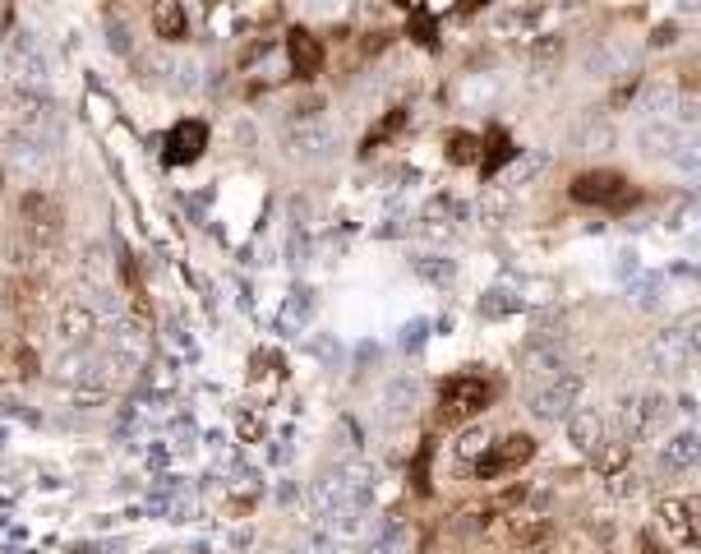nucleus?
Returning <instances> with one entry per match:
<instances>
[{
    "instance_id": "obj_22",
    "label": "nucleus",
    "mask_w": 701,
    "mask_h": 554,
    "mask_svg": "<svg viewBox=\"0 0 701 554\" xmlns=\"http://www.w3.org/2000/svg\"><path fill=\"white\" fill-rule=\"evenodd\" d=\"M480 310H485L489 319H499V314H517V310H522V301H517V291H512V287H494V291H485Z\"/></svg>"
},
{
    "instance_id": "obj_7",
    "label": "nucleus",
    "mask_w": 701,
    "mask_h": 554,
    "mask_svg": "<svg viewBox=\"0 0 701 554\" xmlns=\"http://www.w3.org/2000/svg\"><path fill=\"white\" fill-rule=\"evenodd\" d=\"M203 148H208V125L203 121H180L176 130L167 134V162L171 167H185V162H194V157L203 153Z\"/></svg>"
},
{
    "instance_id": "obj_14",
    "label": "nucleus",
    "mask_w": 701,
    "mask_h": 554,
    "mask_svg": "<svg viewBox=\"0 0 701 554\" xmlns=\"http://www.w3.org/2000/svg\"><path fill=\"white\" fill-rule=\"evenodd\" d=\"M60 333H65L70 342H88L97 333V314L88 310V305L70 301L65 310H60Z\"/></svg>"
},
{
    "instance_id": "obj_25",
    "label": "nucleus",
    "mask_w": 701,
    "mask_h": 554,
    "mask_svg": "<svg viewBox=\"0 0 701 554\" xmlns=\"http://www.w3.org/2000/svg\"><path fill=\"white\" fill-rule=\"evenodd\" d=\"M642 398V416H646V430H660L669 416V398L665 393H637Z\"/></svg>"
},
{
    "instance_id": "obj_4",
    "label": "nucleus",
    "mask_w": 701,
    "mask_h": 554,
    "mask_svg": "<svg viewBox=\"0 0 701 554\" xmlns=\"http://www.w3.org/2000/svg\"><path fill=\"white\" fill-rule=\"evenodd\" d=\"M623 190H628V181L618 171H586V176L572 181V199L586 208H614L623 199Z\"/></svg>"
},
{
    "instance_id": "obj_21",
    "label": "nucleus",
    "mask_w": 701,
    "mask_h": 554,
    "mask_svg": "<svg viewBox=\"0 0 701 554\" xmlns=\"http://www.w3.org/2000/svg\"><path fill=\"white\" fill-rule=\"evenodd\" d=\"M618 425H623V439L651 434V430H646V416H642V398H623V402H618Z\"/></svg>"
},
{
    "instance_id": "obj_12",
    "label": "nucleus",
    "mask_w": 701,
    "mask_h": 554,
    "mask_svg": "<svg viewBox=\"0 0 701 554\" xmlns=\"http://www.w3.org/2000/svg\"><path fill=\"white\" fill-rule=\"evenodd\" d=\"M678 125H665V121H651V125H642V134H637V144H642V153L646 157H674V148H678Z\"/></svg>"
},
{
    "instance_id": "obj_11",
    "label": "nucleus",
    "mask_w": 701,
    "mask_h": 554,
    "mask_svg": "<svg viewBox=\"0 0 701 554\" xmlns=\"http://www.w3.org/2000/svg\"><path fill=\"white\" fill-rule=\"evenodd\" d=\"M651 361L660 365V370H678V365L688 361V342H683V333H678V328L655 333V338H651Z\"/></svg>"
},
{
    "instance_id": "obj_34",
    "label": "nucleus",
    "mask_w": 701,
    "mask_h": 554,
    "mask_svg": "<svg viewBox=\"0 0 701 554\" xmlns=\"http://www.w3.org/2000/svg\"><path fill=\"white\" fill-rule=\"evenodd\" d=\"M683 508H688V527H692V545L701 550V494H688L683 499Z\"/></svg>"
},
{
    "instance_id": "obj_31",
    "label": "nucleus",
    "mask_w": 701,
    "mask_h": 554,
    "mask_svg": "<svg viewBox=\"0 0 701 554\" xmlns=\"http://www.w3.org/2000/svg\"><path fill=\"white\" fill-rule=\"evenodd\" d=\"M434 33H439V28H434V19H425V10L411 14V37H416L420 47H434V42H439Z\"/></svg>"
},
{
    "instance_id": "obj_36",
    "label": "nucleus",
    "mask_w": 701,
    "mask_h": 554,
    "mask_svg": "<svg viewBox=\"0 0 701 554\" xmlns=\"http://www.w3.org/2000/svg\"><path fill=\"white\" fill-rule=\"evenodd\" d=\"M637 554H665V545L655 541V536H642V541H637Z\"/></svg>"
},
{
    "instance_id": "obj_32",
    "label": "nucleus",
    "mask_w": 701,
    "mask_h": 554,
    "mask_svg": "<svg viewBox=\"0 0 701 554\" xmlns=\"http://www.w3.org/2000/svg\"><path fill=\"white\" fill-rule=\"evenodd\" d=\"M540 167H545V157H526V162H517V167H512L508 176H503V185H512V190H517V185L531 181V176H535Z\"/></svg>"
},
{
    "instance_id": "obj_23",
    "label": "nucleus",
    "mask_w": 701,
    "mask_h": 554,
    "mask_svg": "<svg viewBox=\"0 0 701 554\" xmlns=\"http://www.w3.org/2000/svg\"><path fill=\"white\" fill-rule=\"evenodd\" d=\"M328 144H333V130H319V125L291 134V148H296V153H323Z\"/></svg>"
},
{
    "instance_id": "obj_24",
    "label": "nucleus",
    "mask_w": 701,
    "mask_h": 554,
    "mask_svg": "<svg viewBox=\"0 0 701 554\" xmlns=\"http://www.w3.org/2000/svg\"><path fill=\"white\" fill-rule=\"evenodd\" d=\"M480 157V139L476 134H448V162H457V167H462V162H476Z\"/></svg>"
},
{
    "instance_id": "obj_17",
    "label": "nucleus",
    "mask_w": 701,
    "mask_h": 554,
    "mask_svg": "<svg viewBox=\"0 0 701 554\" xmlns=\"http://www.w3.org/2000/svg\"><path fill=\"white\" fill-rule=\"evenodd\" d=\"M678 171H701V125H688V130L678 134V148L669 157Z\"/></svg>"
},
{
    "instance_id": "obj_8",
    "label": "nucleus",
    "mask_w": 701,
    "mask_h": 554,
    "mask_svg": "<svg viewBox=\"0 0 701 554\" xmlns=\"http://www.w3.org/2000/svg\"><path fill=\"white\" fill-rule=\"evenodd\" d=\"M660 467H669V471L701 467V434H697V430L669 434L665 444H660Z\"/></svg>"
},
{
    "instance_id": "obj_29",
    "label": "nucleus",
    "mask_w": 701,
    "mask_h": 554,
    "mask_svg": "<svg viewBox=\"0 0 701 554\" xmlns=\"http://www.w3.org/2000/svg\"><path fill=\"white\" fill-rule=\"evenodd\" d=\"M577 144H586L591 153H600V148L614 144V130H609V125H586V130L577 134Z\"/></svg>"
},
{
    "instance_id": "obj_30",
    "label": "nucleus",
    "mask_w": 701,
    "mask_h": 554,
    "mask_svg": "<svg viewBox=\"0 0 701 554\" xmlns=\"http://www.w3.org/2000/svg\"><path fill=\"white\" fill-rule=\"evenodd\" d=\"M416 273L420 277H434V282H448L452 264H448V259H439V254H429V259H416Z\"/></svg>"
},
{
    "instance_id": "obj_20",
    "label": "nucleus",
    "mask_w": 701,
    "mask_h": 554,
    "mask_svg": "<svg viewBox=\"0 0 701 554\" xmlns=\"http://www.w3.org/2000/svg\"><path fill=\"white\" fill-rule=\"evenodd\" d=\"M153 28H157V37H185V10H180L176 0H162L153 10Z\"/></svg>"
},
{
    "instance_id": "obj_5",
    "label": "nucleus",
    "mask_w": 701,
    "mask_h": 554,
    "mask_svg": "<svg viewBox=\"0 0 701 554\" xmlns=\"http://www.w3.org/2000/svg\"><path fill=\"white\" fill-rule=\"evenodd\" d=\"M535 458V439L531 434H508L503 444H494L485 453V462H480V476L485 481H494V476H503V471H517V467H526V462Z\"/></svg>"
},
{
    "instance_id": "obj_19",
    "label": "nucleus",
    "mask_w": 701,
    "mask_h": 554,
    "mask_svg": "<svg viewBox=\"0 0 701 554\" xmlns=\"http://www.w3.org/2000/svg\"><path fill=\"white\" fill-rule=\"evenodd\" d=\"M480 162H485V176H499L503 167H508L512 162V139L503 130H494L485 139V157H480Z\"/></svg>"
},
{
    "instance_id": "obj_9",
    "label": "nucleus",
    "mask_w": 701,
    "mask_h": 554,
    "mask_svg": "<svg viewBox=\"0 0 701 554\" xmlns=\"http://www.w3.org/2000/svg\"><path fill=\"white\" fill-rule=\"evenodd\" d=\"M568 444L577 448V453H600L605 448V421H600V411H577L568 421Z\"/></svg>"
},
{
    "instance_id": "obj_37",
    "label": "nucleus",
    "mask_w": 701,
    "mask_h": 554,
    "mask_svg": "<svg viewBox=\"0 0 701 554\" xmlns=\"http://www.w3.org/2000/svg\"><path fill=\"white\" fill-rule=\"evenodd\" d=\"M669 42H674V28H655V37H651V47H669Z\"/></svg>"
},
{
    "instance_id": "obj_13",
    "label": "nucleus",
    "mask_w": 701,
    "mask_h": 554,
    "mask_svg": "<svg viewBox=\"0 0 701 554\" xmlns=\"http://www.w3.org/2000/svg\"><path fill=\"white\" fill-rule=\"evenodd\" d=\"M549 522L545 518H512L508 522V541L517 545V550H540V545H549Z\"/></svg>"
},
{
    "instance_id": "obj_15",
    "label": "nucleus",
    "mask_w": 701,
    "mask_h": 554,
    "mask_svg": "<svg viewBox=\"0 0 701 554\" xmlns=\"http://www.w3.org/2000/svg\"><path fill=\"white\" fill-rule=\"evenodd\" d=\"M628 462H632V444L623 439V434H618V439H605V448L595 453V471H600V476H609V481H614V476H623V471H628Z\"/></svg>"
},
{
    "instance_id": "obj_26",
    "label": "nucleus",
    "mask_w": 701,
    "mask_h": 554,
    "mask_svg": "<svg viewBox=\"0 0 701 554\" xmlns=\"http://www.w3.org/2000/svg\"><path fill=\"white\" fill-rule=\"evenodd\" d=\"M660 277H637V282H632V301H637V310H655V305H660Z\"/></svg>"
},
{
    "instance_id": "obj_2",
    "label": "nucleus",
    "mask_w": 701,
    "mask_h": 554,
    "mask_svg": "<svg viewBox=\"0 0 701 554\" xmlns=\"http://www.w3.org/2000/svg\"><path fill=\"white\" fill-rule=\"evenodd\" d=\"M489 402H494V384L485 374H457L443 384V411H452V416H476Z\"/></svg>"
},
{
    "instance_id": "obj_28",
    "label": "nucleus",
    "mask_w": 701,
    "mask_h": 554,
    "mask_svg": "<svg viewBox=\"0 0 701 554\" xmlns=\"http://www.w3.org/2000/svg\"><path fill=\"white\" fill-rule=\"evenodd\" d=\"M646 107L665 116V111H674V107H678V93H674L669 84H651V93H646Z\"/></svg>"
},
{
    "instance_id": "obj_3",
    "label": "nucleus",
    "mask_w": 701,
    "mask_h": 554,
    "mask_svg": "<svg viewBox=\"0 0 701 554\" xmlns=\"http://www.w3.org/2000/svg\"><path fill=\"white\" fill-rule=\"evenodd\" d=\"M572 370V361H568V351L563 347H526V374H522V388L526 393H535V388H545V384H554V379H563V374Z\"/></svg>"
},
{
    "instance_id": "obj_33",
    "label": "nucleus",
    "mask_w": 701,
    "mask_h": 554,
    "mask_svg": "<svg viewBox=\"0 0 701 554\" xmlns=\"http://www.w3.org/2000/svg\"><path fill=\"white\" fill-rule=\"evenodd\" d=\"M683 342H688V356H701V314H688L683 324H678Z\"/></svg>"
},
{
    "instance_id": "obj_27",
    "label": "nucleus",
    "mask_w": 701,
    "mask_h": 554,
    "mask_svg": "<svg viewBox=\"0 0 701 554\" xmlns=\"http://www.w3.org/2000/svg\"><path fill=\"white\" fill-rule=\"evenodd\" d=\"M420 402V388L416 384H397V388H388V411H397V416H402V411H411Z\"/></svg>"
},
{
    "instance_id": "obj_16",
    "label": "nucleus",
    "mask_w": 701,
    "mask_h": 554,
    "mask_svg": "<svg viewBox=\"0 0 701 554\" xmlns=\"http://www.w3.org/2000/svg\"><path fill=\"white\" fill-rule=\"evenodd\" d=\"M489 448H494V444H489V430H485V425H471V430H462V434H457V444H452V453H457V462H476V467H480Z\"/></svg>"
},
{
    "instance_id": "obj_1",
    "label": "nucleus",
    "mask_w": 701,
    "mask_h": 554,
    "mask_svg": "<svg viewBox=\"0 0 701 554\" xmlns=\"http://www.w3.org/2000/svg\"><path fill=\"white\" fill-rule=\"evenodd\" d=\"M577 398H582V374L568 370L563 379H554V384L526 393V407H531V416H540V421H572V416H577Z\"/></svg>"
},
{
    "instance_id": "obj_10",
    "label": "nucleus",
    "mask_w": 701,
    "mask_h": 554,
    "mask_svg": "<svg viewBox=\"0 0 701 554\" xmlns=\"http://www.w3.org/2000/svg\"><path fill=\"white\" fill-rule=\"evenodd\" d=\"M286 51H291V65H296V74H319L323 65V47H319V37L305 33V28H291V37H286Z\"/></svg>"
},
{
    "instance_id": "obj_35",
    "label": "nucleus",
    "mask_w": 701,
    "mask_h": 554,
    "mask_svg": "<svg viewBox=\"0 0 701 554\" xmlns=\"http://www.w3.org/2000/svg\"><path fill=\"white\" fill-rule=\"evenodd\" d=\"M300 554H337V550L323 541V536H314V541H305V550H300Z\"/></svg>"
},
{
    "instance_id": "obj_18",
    "label": "nucleus",
    "mask_w": 701,
    "mask_h": 554,
    "mask_svg": "<svg viewBox=\"0 0 701 554\" xmlns=\"http://www.w3.org/2000/svg\"><path fill=\"white\" fill-rule=\"evenodd\" d=\"M660 522H665V531L678 545H692V527H688V508H683V499H665V504H660Z\"/></svg>"
},
{
    "instance_id": "obj_6",
    "label": "nucleus",
    "mask_w": 701,
    "mask_h": 554,
    "mask_svg": "<svg viewBox=\"0 0 701 554\" xmlns=\"http://www.w3.org/2000/svg\"><path fill=\"white\" fill-rule=\"evenodd\" d=\"M24 231H28V241L42 250V245H56L60 236V208L51 194H28L24 199Z\"/></svg>"
}]
</instances>
